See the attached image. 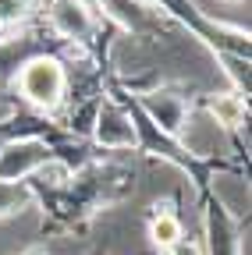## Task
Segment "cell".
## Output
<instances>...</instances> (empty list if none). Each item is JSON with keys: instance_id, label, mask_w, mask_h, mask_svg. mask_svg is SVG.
<instances>
[{"instance_id": "7", "label": "cell", "mask_w": 252, "mask_h": 255, "mask_svg": "<svg viewBox=\"0 0 252 255\" xmlns=\"http://www.w3.org/2000/svg\"><path fill=\"white\" fill-rule=\"evenodd\" d=\"M60 39L53 36H43V32H18V36H7V39H0V85H7L18 68L25 60H32L39 53H57Z\"/></svg>"}, {"instance_id": "3", "label": "cell", "mask_w": 252, "mask_h": 255, "mask_svg": "<svg viewBox=\"0 0 252 255\" xmlns=\"http://www.w3.org/2000/svg\"><path fill=\"white\" fill-rule=\"evenodd\" d=\"M46 14H50V32L60 43H89L103 25L96 0H50Z\"/></svg>"}, {"instance_id": "14", "label": "cell", "mask_w": 252, "mask_h": 255, "mask_svg": "<svg viewBox=\"0 0 252 255\" xmlns=\"http://www.w3.org/2000/svg\"><path fill=\"white\" fill-rule=\"evenodd\" d=\"M0 92H4V85H0Z\"/></svg>"}, {"instance_id": "4", "label": "cell", "mask_w": 252, "mask_h": 255, "mask_svg": "<svg viewBox=\"0 0 252 255\" xmlns=\"http://www.w3.org/2000/svg\"><path fill=\"white\" fill-rule=\"evenodd\" d=\"M89 138L96 142L100 149H110V152L139 149V131H135V121H132L128 107L117 103L114 96H107V92H103V100L96 107V121H92Z\"/></svg>"}, {"instance_id": "8", "label": "cell", "mask_w": 252, "mask_h": 255, "mask_svg": "<svg viewBox=\"0 0 252 255\" xmlns=\"http://www.w3.org/2000/svg\"><path fill=\"white\" fill-rule=\"evenodd\" d=\"M96 7L103 14V21L121 25L124 32H153L156 28V11L146 0H96Z\"/></svg>"}, {"instance_id": "15", "label": "cell", "mask_w": 252, "mask_h": 255, "mask_svg": "<svg viewBox=\"0 0 252 255\" xmlns=\"http://www.w3.org/2000/svg\"><path fill=\"white\" fill-rule=\"evenodd\" d=\"M96 255H103V252H96Z\"/></svg>"}, {"instance_id": "10", "label": "cell", "mask_w": 252, "mask_h": 255, "mask_svg": "<svg viewBox=\"0 0 252 255\" xmlns=\"http://www.w3.org/2000/svg\"><path fill=\"white\" fill-rule=\"evenodd\" d=\"M206 114L213 117V124L220 131H242L245 121H249V100L238 92L213 96V100H206Z\"/></svg>"}, {"instance_id": "11", "label": "cell", "mask_w": 252, "mask_h": 255, "mask_svg": "<svg viewBox=\"0 0 252 255\" xmlns=\"http://www.w3.org/2000/svg\"><path fill=\"white\" fill-rule=\"evenodd\" d=\"M149 241L160 252H174L178 245H185V231H181V216L171 206H156L153 220H149Z\"/></svg>"}, {"instance_id": "1", "label": "cell", "mask_w": 252, "mask_h": 255, "mask_svg": "<svg viewBox=\"0 0 252 255\" xmlns=\"http://www.w3.org/2000/svg\"><path fill=\"white\" fill-rule=\"evenodd\" d=\"M11 89L18 92V100L28 103L39 117H53L68 103L71 71L57 53H39V57L25 60L18 68V75L11 78Z\"/></svg>"}, {"instance_id": "5", "label": "cell", "mask_w": 252, "mask_h": 255, "mask_svg": "<svg viewBox=\"0 0 252 255\" xmlns=\"http://www.w3.org/2000/svg\"><path fill=\"white\" fill-rule=\"evenodd\" d=\"M132 103L139 107V114L156 128V131L167 135V138H174V142L181 138V128H185L188 114H192L188 100H185L181 92H174V89H149V92H139Z\"/></svg>"}, {"instance_id": "9", "label": "cell", "mask_w": 252, "mask_h": 255, "mask_svg": "<svg viewBox=\"0 0 252 255\" xmlns=\"http://www.w3.org/2000/svg\"><path fill=\"white\" fill-rule=\"evenodd\" d=\"M46 7L50 0H0V39L25 32L39 14H46Z\"/></svg>"}, {"instance_id": "13", "label": "cell", "mask_w": 252, "mask_h": 255, "mask_svg": "<svg viewBox=\"0 0 252 255\" xmlns=\"http://www.w3.org/2000/svg\"><path fill=\"white\" fill-rule=\"evenodd\" d=\"M21 255H46V252H43V248H39V245H32V248H25V252H21Z\"/></svg>"}, {"instance_id": "2", "label": "cell", "mask_w": 252, "mask_h": 255, "mask_svg": "<svg viewBox=\"0 0 252 255\" xmlns=\"http://www.w3.org/2000/svg\"><path fill=\"white\" fill-rule=\"evenodd\" d=\"M68 135L50 138V135H14L0 145V181H28L32 174H39L46 163L64 159L71 170H78V163L68 152Z\"/></svg>"}, {"instance_id": "12", "label": "cell", "mask_w": 252, "mask_h": 255, "mask_svg": "<svg viewBox=\"0 0 252 255\" xmlns=\"http://www.w3.org/2000/svg\"><path fill=\"white\" fill-rule=\"evenodd\" d=\"M36 206V191L28 181H0V220L18 216Z\"/></svg>"}, {"instance_id": "6", "label": "cell", "mask_w": 252, "mask_h": 255, "mask_svg": "<svg viewBox=\"0 0 252 255\" xmlns=\"http://www.w3.org/2000/svg\"><path fill=\"white\" fill-rule=\"evenodd\" d=\"M203 234H206L210 255H249V227L242 231L238 220L228 213V206L220 199H210V206H206Z\"/></svg>"}]
</instances>
